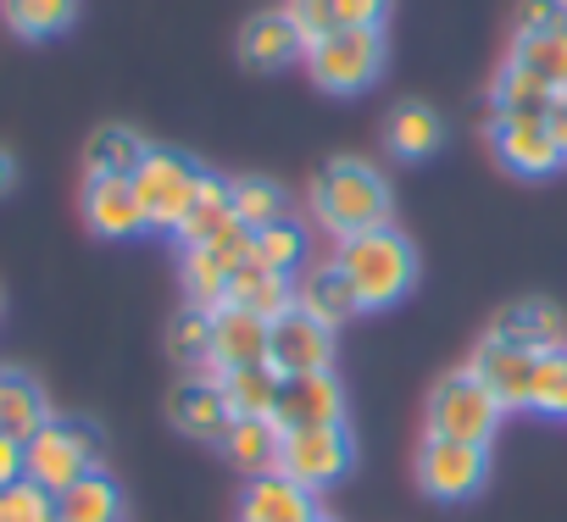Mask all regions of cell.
Masks as SVG:
<instances>
[{"instance_id": "2e32d148", "label": "cell", "mask_w": 567, "mask_h": 522, "mask_svg": "<svg viewBox=\"0 0 567 522\" xmlns=\"http://www.w3.org/2000/svg\"><path fill=\"white\" fill-rule=\"evenodd\" d=\"M312 516H318L312 489H301L284 472H261L239 494V522H312Z\"/></svg>"}, {"instance_id": "8992f818", "label": "cell", "mask_w": 567, "mask_h": 522, "mask_svg": "<svg viewBox=\"0 0 567 522\" xmlns=\"http://www.w3.org/2000/svg\"><path fill=\"white\" fill-rule=\"evenodd\" d=\"M200 178H206V173H200L189 156L151 145V150H145V161H140V173H134V195H140L145 228L178 233V222H184V211H189V200H195Z\"/></svg>"}, {"instance_id": "d590c367", "label": "cell", "mask_w": 567, "mask_h": 522, "mask_svg": "<svg viewBox=\"0 0 567 522\" xmlns=\"http://www.w3.org/2000/svg\"><path fill=\"white\" fill-rule=\"evenodd\" d=\"M0 522H56V494L34 478H18L0 489Z\"/></svg>"}, {"instance_id": "e0dca14e", "label": "cell", "mask_w": 567, "mask_h": 522, "mask_svg": "<svg viewBox=\"0 0 567 522\" xmlns=\"http://www.w3.org/2000/svg\"><path fill=\"white\" fill-rule=\"evenodd\" d=\"M84 222L101 239H134L145 228L134 178H84Z\"/></svg>"}, {"instance_id": "4316f807", "label": "cell", "mask_w": 567, "mask_h": 522, "mask_svg": "<svg viewBox=\"0 0 567 522\" xmlns=\"http://www.w3.org/2000/svg\"><path fill=\"white\" fill-rule=\"evenodd\" d=\"M56 522H123V489L106 472L79 478L73 489L56 494Z\"/></svg>"}, {"instance_id": "ffe728a7", "label": "cell", "mask_w": 567, "mask_h": 522, "mask_svg": "<svg viewBox=\"0 0 567 522\" xmlns=\"http://www.w3.org/2000/svg\"><path fill=\"white\" fill-rule=\"evenodd\" d=\"M284 12L296 18V29L312 45V40H323L334 29H384L390 0H290Z\"/></svg>"}, {"instance_id": "44dd1931", "label": "cell", "mask_w": 567, "mask_h": 522, "mask_svg": "<svg viewBox=\"0 0 567 522\" xmlns=\"http://www.w3.org/2000/svg\"><path fill=\"white\" fill-rule=\"evenodd\" d=\"M296 306L312 312V317L329 323V328H340V323H351V317L362 312L351 279L340 273V261H318V268L301 273V284H296Z\"/></svg>"}, {"instance_id": "52a82bcc", "label": "cell", "mask_w": 567, "mask_h": 522, "mask_svg": "<svg viewBox=\"0 0 567 522\" xmlns=\"http://www.w3.org/2000/svg\"><path fill=\"white\" fill-rule=\"evenodd\" d=\"M417 483L434 500H473L489 478V445H462V439H440L423 434L417 439Z\"/></svg>"}, {"instance_id": "1f68e13d", "label": "cell", "mask_w": 567, "mask_h": 522, "mask_svg": "<svg viewBox=\"0 0 567 522\" xmlns=\"http://www.w3.org/2000/svg\"><path fill=\"white\" fill-rule=\"evenodd\" d=\"M79 18V0H7V23L23 40H51L68 34Z\"/></svg>"}, {"instance_id": "f35d334b", "label": "cell", "mask_w": 567, "mask_h": 522, "mask_svg": "<svg viewBox=\"0 0 567 522\" xmlns=\"http://www.w3.org/2000/svg\"><path fill=\"white\" fill-rule=\"evenodd\" d=\"M550 29H567V0H517V18H512L517 40L550 34Z\"/></svg>"}, {"instance_id": "5b68a950", "label": "cell", "mask_w": 567, "mask_h": 522, "mask_svg": "<svg viewBox=\"0 0 567 522\" xmlns=\"http://www.w3.org/2000/svg\"><path fill=\"white\" fill-rule=\"evenodd\" d=\"M501 417H506V406H501L467 367H462V373H445V378L434 384V395H429V411H423L429 434L462 439V445H489L495 428H501Z\"/></svg>"}, {"instance_id": "7402d4cb", "label": "cell", "mask_w": 567, "mask_h": 522, "mask_svg": "<svg viewBox=\"0 0 567 522\" xmlns=\"http://www.w3.org/2000/svg\"><path fill=\"white\" fill-rule=\"evenodd\" d=\"M278 422L272 417H234L228 434H223V456L228 467H239L245 478H261V472H278Z\"/></svg>"}, {"instance_id": "6da1fadb", "label": "cell", "mask_w": 567, "mask_h": 522, "mask_svg": "<svg viewBox=\"0 0 567 522\" xmlns=\"http://www.w3.org/2000/svg\"><path fill=\"white\" fill-rule=\"evenodd\" d=\"M334 261H340V273L351 279L362 312H384V306L406 301V290L417 284V250L395 228H373V233L340 239Z\"/></svg>"}, {"instance_id": "7a4b0ae2", "label": "cell", "mask_w": 567, "mask_h": 522, "mask_svg": "<svg viewBox=\"0 0 567 522\" xmlns=\"http://www.w3.org/2000/svg\"><path fill=\"white\" fill-rule=\"evenodd\" d=\"M390 184L379 167L357 161V156H340L334 167H323V178L312 184V211L318 222L334 233V239H357V233H373V228H390Z\"/></svg>"}, {"instance_id": "74e56055", "label": "cell", "mask_w": 567, "mask_h": 522, "mask_svg": "<svg viewBox=\"0 0 567 522\" xmlns=\"http://www.w3.org/2000/svg\"><path fill=\"white\" fill-rule=\"evenodd\" d=\"M250 244H256V233H250V228H239V222H228V228H223V233H212L200 250H206V255L217 261V268L234 279V273L245 268V261H250Z\"/></svg>"}, {"instance_id": "ba28073f", "label": "cell", "mask_w": 567, "mask_h": 522, "mask_svg": "<svg viewBox=\"0 0 567 522\" xmlns=\"http://www.w3.org/2000/svg\"><path fill=\"white\" fill-rule=\"evenodd\" d=\"M351 461H357V445L346 428H301V434H284V445H278V472L296 478L312 494L340 483L351 472Z\"/></svg>"}, {"instance_id": "cb8c5ba5", "label": "cell", "mask_w": 567, "mask_h": 522, "mask_svg": "<svg viewBox=\"0 0 567 522\" xmlns=\"http://www.w3.org/2000/svg\"><path fill=\"white\" fill-rule=\"evenodd\" d=\"M384 139H390V156H401V161H423V156H434V150L445 145V123H440L434 106H423V101H401V106L390 112Z\"/></svg>"}, {"instance_id": "3957f363", "label": "cell", "mask_w": 567, "mask_h": 522, "mask_svg": "<svg viewBox=\"0 0 567 522\" xmlns=\"http://www.w3.org/2000/svg\"><path fill=\"white\" fill-rule=\"evenodd\" d=\"M390 62L384 29H334L307 45V73L329 95H362Z\"/></svg>"}, {"instance_id": "30bf717a", "label": "cell", "mask_w": 567, "mask_h": 522, "mask_svg": "<svg viewBox=\"0 0 567 522\" xmlns=\"http://www.w3.org/2000/svg\"><path fill=\"white\" fill-rule=\"evenodd\" d=\"M278 434H301V428H346V389L334 373H301L284 378L278 406H272Z\"/></svg>"}, {"instance_id": "f546056e", "label": "cell", "mask_w": 567, "mask_h": 522, "mask_svg": "<svg viewBox=\"0 0 567 522\" xmlns=\"http://www.w3.org/2000/svg\"><path fill=\"white\" fill-rule=\"evenodd\" d=\"M512 62L528 67L545 90L567 95V29H550V34H528L512 45Z\"/></svg>"}, {"instance_id": "603a6c76", "label": "cell", "mask_w": 567, "mask_h": 522, "mask_svg": "<svg viewBox=\"0 0 567 522\" xmlns=\"http://www.w3.org/2000/svg\"><path fill=\"white\" fill-rule=\"evenodd\" d=\"M145 150H151V145L140 139V128L106 123V128H95L90 145H84V173H90V178H134L140 161H145Z\"/></svg>"}, {"instance_id": "4fadbf2b", "label": "cell", "mask_w": 567, "mask_h": 522, "mask_svg": "<svg viewBox=\"0 0 567 522\" xmlns=\"http://www.w3.org/2000/svg\"><path fill=\"white\" fill-rule=\"evenodd\" d=\"M489 139H495V156L512 173H523V178H545V173L561 167V150H556L545 117H495Z\"/></svg>"}, {"instance_id": "f1b7e54d", "label": "cell", "mask_w": 567, "mask_h": 522, "mask_svg": "<svg viewBox=\"0 0 567 522\" xmlns=\"http://www.w3.org/2000/svg\"><path fill=\"white\" fill-rule=\"evenodd\" d=\"M556 106V90H545L528 67L506 62L501 79H495V117H550Z\"/></svg>"}, {"instance_id": "b9f144b4", "label": "cell", "mask_w": 567, "mask_h": 522, "mask_svg": "<svg viewBox=\"0 0 567 522\" xmlns=\"http://www.w3.org/2000/svg\"><path fill=\"white\" fill-rule=\"evenodd\" d=\"M12 184H18V161L12 150H0V195H12Z\"/></svg>"}, {"instance_id": "ab89813d", "label": "cell", "mask_w": 567, "mask_h": 522, "mask_svg": "<svg viewBox=\"0 0 567 522\" xmlns=\"http://www.w3.org/2000/svg\"><path fill=\"white\" fill-rule=\"evenodd\" d=\"M18 478H23V445L0 434V489H7V483H18Z\"/></svg>"}, {"instance_id": "d4e9b609", "label": "cell", "mask_w": 567, "mask_h": 522, "mask_svg": "<svg viewBox=\"0 0 567 522\" xmlns=\"http://www.w3.org/2000/svg\"><path fill=\"white\" fill-rule=\"evenodd\" d=\"M212 378H217V389H223V400H228L234 417H272L278 389H284V373L272 362H261V367H228V373H212Z\"/></svg>"}, {"instance_id": "60d3db41", "label": "cell", "mask_w": 567, "mask_h": 522, "mask_svg": "<svg viewBox=\"0 0 567 522\" xmlns=\"http://www.w3.org/2000/svg\"><path fill=\"white\" fill-rule=\"evenodd\" d=\"M550 139H556V150H561V161H567V95H556V106H550Z\"/></svg>"}, {"instance_id": "ac0fdd59", "label": "cell", "mask_w": 567, "mask_h": 522, "mask_svg": "<svg viewBox=\"0 0 567 522\" xmlns=\"http://www.w3.org/2000/svg\"><path fill=\"white\" fill-rule=\"evenodd\" d=\"M489 340L545 356V351H561V345H567V323H561V312L545 306V301H512L506 312H495Z\"/></svg>"}, {"instance_id": "9a60e30c", "label": "cell", "mask_w": 567, "mask_h": 522, "mask_svg": "<svg viewBox=\"0 0 567 522\" xmlns=\"http://www.w3.org/2000/svg\"><path fill=\"white\" fill-rule=\"evenodd\" d=\"M167 417H173L178 434L206 439V445H223V434H228V422H234V411H228L217 378H184V384L167 395Z\"/></svg>"}, {"instance_id": "d6a6232c", "label": "cell", "mask_w": 567, "mask_h": 522, "mask_svg": "<svg viewBox=\"0 0 567 522\" xmlns=\"http://www.w3.org/2000/svg\"><path fill=\"white\" fill-rule=\"evenodd\" d=\"M250 261H261V268H272V273L290 279L301 261H307V228H301L296 217H284V222L261 228L256 244H250Z\"/></svg>"}, {"instance_id": "83f0119b", "label": "cell", "mask_w": 567, "mask_h": 522, "mask_svg": "<svg viewBox=\"0 0 567 522\" xmlns=\"http://www.w3.org/2000/svg\"><path fill=\"white\" fill-rule=\"evenodd\" d=\"M228 222H234L228 178L206 173V178H200V189H195V200H189V211H184V222H178V239H184V244H206V239H212V233H223Z\"/></svg>"}, {"instance_id": "484cf974", "label": "cell", "mask_w": 567, "mask_h": 522, "mask_svg": "<svg viewBox=\"0 0 567 522\" xmlns=\"http://www.w3.org/2000/svg\"><path fill=\"white\" fill-rule=\"evenodd\" d=\"M228 306H245V312L272 323L278 312L296 306V284L284 273H272V268H261V261H245V268L228 279Z\"/></svg>"}, {"instance_id": "e575fe53", "label": "cell", "mask_w": 567, "mask_h": 522, "mask_svg": "<svg viewBox=\"0 0 567 522\" xmlns=\"http://www.w3.org/2000/svg\"><path fill=\"white\" fill-rule=\"evenodd\" d=\"M184 301L189 306H206V312H217L223 301H228V273L217 268V261L200 250V244H184Z\"/></svg>"}, {"instance_id": "4dcf8cb0", "label": "cell", "mask_w": 567, "mask_h": 522, "mask_svg": "<svg viewBox=\"0 0 567 522\" xmlns=\"http://www.w3.org/2000/svg\"><path fill=\"white\" fill-rule=\"evenodd\" d=\"M228 195H234V222L250 228V233H261V228L290 217V211H284V189L272 178H234Z\"/></svg>"}, {"instance_id": "9c48e42d", "label": "cell", "mask_w": 567, "mask_h": 522, "mask_svg": "<svg viewBox=\"0 0 567 522\" xmlns=\"http://www.w3.org/2000/svg\"><path fill=\"white\" fill-rule=\"evenodd\" d=\"M267 362L284 373V378H301V373H334V328L318 323L312 312L290 306L272 317V345H267Z\"/></svg>"}, {"instance_id": "8d00e7d4", "label": "cell", "mask_w": 567, "mask_h": 522, "mask_svg": "<svg viewBox=\"0 0 567 522\" xmlns=\"http://www.w3.org/2000/svg\"><path fill=\"white\" fill-rule=\"evenodd\" d=\"M528 411L567 417V345L539 356V367H534V400H528Z\"/></svg>"}, {"instance_id": "d6986e66", "label": "cell", "mask_w": 567, "mask_h": 522, "mask_svg": "<svg viewBox=\"0 0 567 522\" xmlns=\"http://www.w3.org/2000/svg\"><path fill=\"white\" fill-rule=\"evenodd\" d=\"M51 417H56V411H51V395L40 389L34 373H23V367H0V434L18 439V445H29Z\"/></svg>"}, {"instance_id": "7c38bea8", "label": "cell", "mask_w": 567, "mask_h": 522, "mask_svg": "<svg viewBox=\"0 0 567 522\" xmlns=\"http://www.w3.org/2000/svg\"><path fill=\"white\" fill-rule=\"evenodd\" d=\"M267 345H272V323L245 312V306H217L212 312V373H228V367H261L267 362Z\"/></svg>"}, {"instance_id": "836d02e7", "label": "cell", "mask_w": 567, "mask_h": 522, "mask_svg": "<svg viewBox=\"0 0 567 522\" xmlns=\"http://www.w3.org/2000/svg\"><path fill=\"white\" fill-rule=\"evenodd\" d=\"M167 351L184 367H212V312L184 301V312L167 323Z\"/></svg>"}, {"instance_id": "7bdbcfd3", "label": "cell", "mask_w": 567, "mask_h": 522, "mask_svg": "<svg viewBox=\"0 0 567 522\" xmlns=\"http://www.w3.org/2000/svg\"><path fill=\"white\" fill-rule=\"evenodd\" d=\"M312 522H329V516H312Z\"/></svg>"}, {"instance_id": "5bb4252c", "label": "cell", "mask_w": 567, "mask_h": 522, "mask_svg": "<svg viewBox=\"0 0 567 522\" xmlns=\"http://www.w3.org/2000/svg\"><path fill=\"white\" fill-rule=\"evenodd\" d=\"M296 56H307V34L296 29L290 12H256L245 29H239V62L256 67V73H278V67H290Z\"/></svg>"}, {"instance_id": "277c9868", "label": "cell", "mask_w": 567, "mask_h": 522, "mask_svg": "<svg viewBox=\"0 0 567 522\" xmlns=\"http://www.w3.org/2000/svg\"><path fill=\"white\" fill-rule=\"evenodd\" d=\"M101 472V434L90 422H62L51 417L29 445H23V478H34L40 489L62 494L73 489L79 478Z\"/></svg>"}, {"instance_id": "8fae6325", "label": "cell", "mask_w": 567, "mask_h": 522, "mask_svg": "<svg viewBox=\"0 0 567 522\" xmlns=\"http://www.w3.org/2000/svg\"><path fill=\"white\" fill-rule=\"evenodd\" d=\"M534 367H539L534 351L501 345V340H489V334H484V345H478L473 362H467V373H473V378H478L506 411H517V406L534 400Z\"/></svg>"}]
</instances>
